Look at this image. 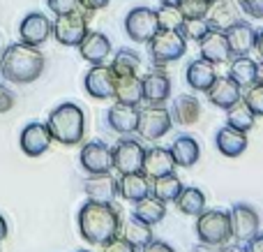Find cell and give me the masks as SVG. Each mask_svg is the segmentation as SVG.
Listing matches in <instances>:
<instances>
[{"label":"cell","instance_id":"1","mask_svg":"<svg viewBox=\"0 0 263 252\" xmlns=\"http://www.w3.org/2000/svg\"><path fill=\"white\" fill-rule=\"evenodd\" d=\"M79 234L90 245H104L109 239L120 234L123 229V215L109 202H92L88 199L77 213Z\"/></svg>","mask_w":263,"mask_h":252},{"label":"cell","instance_id":"2","mask_svg":"<svg viewBox=\"0 0 263 252\" xmlns=\"http://www.w3.org/2000/svg\"><path fill=\"white\" fill-rule=\"evenodd\" d=\"M44 72V56L40 46H30L23 42H14L0 56V74L5 81L26 86L42 77Z\"/></svg>","mask_w":263,"mask_h":252},{"label":"cell","instance_id":"3","mask_svg":"<svg viewBox=\"0 0 263 252\" xmlns=\"http://www.w3.org/2000/svg\"><path fill=\"white\" fill-rule=\"evenodd\" d=\"M46 128H49L53 141L63 143V146H77L86 134V114L74 102H63L49 114Z\"/></svg>","mask_w":263,"mask_h":252},{"label":"cell","instance_id":"4","mask_svg":"<svg viewBox=\"0 0 263 252\" xmlns=\"http://www.w3.org/2000/svg\"><path fill=\"white\" fill-rule=\"evenodd\" d=\"M196 239L205 248H222L231 239V218L222 208H205L196 215Z\"/></svg>","mask_w":263,"mask_h":252},{"label":"cell","instance_id":"5","mask_svg":"<svg viewBox=\"0 0 263 252\" xmlns=\"http://www.w3.org/2000/svg\"><path fill=\"white\" fill-rule=\"evenodd\" d=\"M148 53L155 67H166V65L180 60L187 53V40L178 30H164L159 28L148 42Z\"/></svg>","mask_w":263,"mask_h":252},{"label":"cell","instance_id":"6","mask_svg":"<svg viewBox=\"0 0 263 252\" xmlns=\"http://www.w3.org/2000/svg\"><path fill=\"white\" fill-rule=\"evenodd\" d=\"M92 12L88 9H77L69 14H60L55 16V21L51 23V35L55 37V42L63 46H79L83 42V37L88 35V19Z\"/></svg>","mask_w":263,"mask_h":252},{"label":"cell","instance_id":"7","mask_svg":"<svg viewBox=\"0 0 263 252\" xmlns=\"http://www.w3.org/2000/svg\"><path fill=\"white\" fill-rule=\"evenodd\" d=\"M173 128L171 114L164 104H148L145 109H141L139 114V128H136V137H141L143 141H159L162 137H166Z\"/></svg>","mask_w":263,"mask_h":252},{"label":"cell","instance_id":"8","mask_svg":"<svg viewBox=\"0 0 263 252\" xmlns=\"http://www.w3.org/2000/svg\"><path fill=\"white\" fill-rule=\"evenodd\" d=\"M159 30V19H157V9L139 5L132 7L125 16V32L134 44H148L153 40V35Z\"/></svg>","mask_w":263,"mask_h":252},{"label":"cell","instance_id":"9","mask_svg":"<svg viewBox=\"0 0 263 252\" xmlns=\"http://www.w3.org/2000/svg\"><path fill=\"white\" fill-rule=\"evenodd\" d=\"M111 155H114V171H118V174H132V171L143 169L145 146L139 139L123 137V139H118L116 146H111Z\"/></svg>","mask_w":263,"mask_h":252},{"label":"cell","instance_id":"10","mask_svg":"<svg viewBox=\"0 0 263 252\" xmlns=\"http://www.w3.org/2000/svg\"><path fill=\"white\" fill-rule=\"evenodd\" d=\"M229 218H231V239H236L238 243H247L261 231V218L250 204H233L229 208Z\"/></svg>","mask_w":263,"mask_h":252},{"label":"cell","instance_id":"11","mask_svg":"<svg viewBox=\"0 0 263 252\" xmlns=\"http://www.w3.org/2000/svg\"><path fill=\"white\" fill-rule=\"evenodd\" d=\"M79 162L86 174H106L114 171V155H111V146L104 141H88L81 146L79 153Z\"/></svg>","mask_w":263,"mask_h":252},{"label":"cell","instance_id":"12","mask_svg":"<svg viewBox=\"0 0 263 252\" xmlns=\"http://www.w3.org/2000/svg\"><path fill=\"white\" fill-rule=\"evenodd\" d=\"M114 86L116 74L111 72L109 65H90V69L83 77V88L92 100H114Z\"/></svg>","mask_w":263,"mask_h":252},{"label":"cell","instance_id":"13","mask_svg":"<svg viewBox=\"0 0 263 252\" xmlns=\"http://www.w3.org/2000/svg\"><path fill=\"white\" fill-rule=\"evenodd\" d=\"M196 44H199V58L208 60L210 65H224L233 58L231 49H229L227 35H224L222 30H213V28H210Z\"/></svg>","mask_w":263,"mask_h":252},{"label":"cell","instance_id":"14","mask_svg":"<svg viewBox=\"0 0 263 252\" xmlns=\"http://www.w3.org/2000/svg\"><path fill=\"white\" fill-rule=\"evenodd\" d=\"M51 141H53V137H51L46 123H28L26 128L21 130V137H18V146H21V151L26 153L28 157L44 155V153L49 151Z\"/></svg>","mask_w":263,"mask_h":252},{"label":"cell","instance_id":"15","mask_svg":"<svg viewBox=\"0 0 263 252\" xmlns=\"http://www.w3.org/2000/svg\"><path fill=\"white\" fill-rule=\"evenodd\" d=\"M49 37H51V21L46 14L30 12L18 23V40H21L23 44L40 46V44H44Z\"/></svg>","mask_w":263,"mask_h":252},{"label":"cell","instance_id":"16","mask_svg":"<svg viewBox=\"0 0 263 252\" xmlns=\"http://www.w3.org/2000/svg\"><path fill=\"white\" fill-rule=\"evenodd\" d=\"M143 83V102L145 104H166L171 100V79L164 72V67H155L145 77H141Z\"/></svg>","mask_w":263,"mask_h":252},{"label":"cell","instance_id":"17","mask_svg":"<svg viewBox=\"0 0 263 252\" xmlns=\"http://www.w3.org/2000/svg\"><path fill=\"white\" fill-rule=\"evenodd\" d=\"M139 106L132 104H123V102H114L106 111V123L114 130L116 134H123V137H129V134H136V128H139Z\"/></svg>","mask_w":263,"mask_h":252},{"label":"cell","instance_id":"18","mask_svg":"<svg viewBox=\"0 0 263 252\" xmlns=\"http://www.w3.org/2000/svg\"><path fill=\"white\" fill-rule=\"evenodd\" d=\"M205 97H208V102L213 106H217V109H224L227 111L231 104H236L238 100H242V86L240 83H236L231 77H219L213 81V86L205 91Z\"/></svg>","mask_w":263,"mask_h":252},{"label":"cell","instance_id":"19","mask_svg":"<svg viewBox=\"0 0 263 252\" xmlns=\"http://www.w3.org/2000/svg\"><path fill=\"white\" fill-rule=\"evenodd\" d=\"M81 58L90 65H102L109 60L111 51H114V44L111 40L100 30H88V35L83 37V42L77 46Z\"/></svg>","mask_w":263,"mask_h":252},{"label":"cell","instance_id":"20","mask_svg":"<svg viewBox=\"0 0 263 252\" xmlns=\"http://www.w3.org/2000/svg\"><path fill=\"white\" fill-rule=\"evenodd\" d=\"M224 35H227L231 56H250L252 51H254L256 28L252 26L247 19H240V21H236L227 32H224Z\"/></svg>","mask_w":263,"mask_h":252},{"label":"cell","instance_id":"21","mask_svg":"<svg viewBox=\"0 0 263 252\" xmlns=\"http://www.w3.org/2000/svg\"><path fill=\"white\" fill-rule=\"evenodd\" d=\"M83 190H86L88 199H92V202L114 204V199L118 197V178L111 171H106V174H88V178L83 181Z\"/></svg>","mask_w":263,"mask_h":252},{"label":"cell","instance_id":"22","mask_svg":"<svg viewBox=\"0 0 263 252\" xmlns=\"http://www.w3.org/2000/svg\"><path fill=\"white\" fill-rule=\"evenodd\" d=\"M247 146H250V139H247V132H242V130H236L231 125H222L215 132V148L224 157H240L247 151Z\"/></svg>","mask_w":263,"mask_h":252},{"label":"cell","instance_id":"23","mask_svg":"<svg viewBox=\"0 0 263 252\" xmlns=\"http://www.w3.org/2000/svg\"><path fill=\"white\" fill-rule=\"evenodd\" d=\"M143 171L150 181L159 178V176H166L176 171V162H173V155L168 148L164 146H153V148H145V155H143Z\"/></svg>","mask_w":263,"mask_h":252},{"label":"cell","instance_id":"24","mask_svg":"<svg viewBox=\"0 0 263 252\" xmlns=\"http://www.w3.org/2000/svg\"><path fill=\"white\" fill-rule=\"evenodd\" d=\"M240 19H242L240 16V7H238L233 0H213L205 21H208V26L213 28V30L227 32L229 28H231L236 21H240Z\"/></svg>","mask_w":263,"mask_h":252},{"label":"cell","instance_id":"25","mask_svg":"<svg viewBox=\"0 0 263 252\" xmlns=\"http://www.w3.org/2000/svg\"><path fill=\"white\" fill-rule=\"evenodd\" d=\"M168 114H171V120L176 125H194L196 120L201 118L199 97L192 95V93H182V95H178L176 100L171 102Z\"/></svg>","mask_w":263,"mask_h":252},{"label":"cell","instance_id":"26","mask_svg":"<svg viewBox=\"0 0 263 252\" xmlns=\"http://www.w3.org/2000/svg\"><path fill=\"white\" fill-rule=\"evenodd\" d=\"M168 151H171L176 167H182V169H192L201 157V146L192 134H178Z\"/></svg>","mask_w":263,"mask_h":252},{"label":"cell","instance_id":"27","mask_svg":"<svg viewBox=\"0 0 263 252\" xmlns=\"http://www.w3.org/2000/svg\"><path fill=\"white\" fill-rule=\"evenodd\" d=\"M118 194L129 204L141 202L150 194V178L143 171H132V174H120L118 178Z\"/></svg>","mask_w":263,"mask_h":252},{"label":"cell","instance_id":"28","mask_svg":"<svg viewBox=\"0 0 263 252\" xmlns=\"http://www.w3.org/2000/svg\"><path fill=\"white\" fill-rule=\"evenodd\" d=\"M215 79H217L215 65H210L208 60H203V58L192 60V63L185 67V81L194 93H205L210 86H213Z\"/></svg>","mask_w":263,"mask_h":252},{"label":"cell","instance_id":"29","mask_svg":"<svg viewBox=\"0 0 263 252\" xmlns=\"http://www.w3.org/2000/svg\"><path fill=\"white\" fill-rule=\"evenodd\" d=\"M114 100L123 104L139 106L143 102V83L139 74H127V77H116L114 86Z\"/></svg>","mask_w":263,"mask_h":252},{"label":"cell","instance_id":"30","mask_svg":"<svg viewBox=\"0 0 263 252\" xmlns=\"http://www.w3.org/2000/svg\"><path fill=\"white\" fill-rule=\"evenodd\" d=\"M132 215L139 218V220H143L145 225H153L155 227V225H159V222L166 218V204H164L162 199L148 194V197H143L141 202L134 204Z\"/></svg>","mask_w":263,"mask_h":252},{"label":"cell","instance_id":"31","mask_svg":"<svg viewBox=\"0 0 263 252\" xmlns=\"http://www.w3.org/2000/svg\"><path fill=\"white\" fill-rule=\"evenodd\" d=\"M205 192L201 188H196V185H187V188H182L180 197L176 199V208L182 213V215H190V218H196L201 215V213L205 211Z\"/></svg>","mask_w":263,"mask_h":252},{"label":"cell","instance_id":"32","mask_svg":"<svg viewBox=\"0 0 263 252\" xmlns=\"http://www.w3.org/2000/svg\"><path fill=\"white\" fill-rule=\"evenodd\" d=\"M256 67H259V63L252 56H233L229 60V77L236 83H240L242 88H247L256 83Z\"/></svg>","mask_w":263,"mask_h":252},{"label":"cell","instance_id":"33","mask_svg":"<svg viewBox=\"0 0 263 252\" xmlns=\"http://www.w3.org/2000/svg\"><path fill=\"white\" fill-rule=\"evenodd\" d=\"M182 188H185V185H182V181L176 176V171L150 181V194L162 199L164 204H176V199L180 197Z\"/></svg>","mask_w":263,"mask_h":252},{"label":"cell","instance_id":"34","mask_svg":"<svg viewBox=\"0 0 263 252\" xmlns=\"http://www.w3.org/2000/svg\"><path fill=\"white\" fill-rule=\"evenodd\" d=\"M120 236H123L125 241H129V243L134 245L136 250H141L143 245H148L150 241L155 239V234H153V225H145L143 220H139V218H134V215H132L127 222H123Z\"/></svg>","mask_w":263,"mask_h":252},{"label":"cell","instance_id":"35","mask_svg":"<svg viewBox=\"0 0 263 252\" xmlns=\"http://www.w3.org/2000/svg\"><path fill=\"white\" fill-rule=\"evenodd\" d=\"M109 67H111V72H114L116 77L136 74V72H139V67H141V56L136 53L134 49H129V46H123V49H118L114 53Z\"/></svg>","mask_w":263,"mask_h":252},{"label":"cell","instance_id":"36","mask_svg":"<svg viewBox=\"0 0 263 252\" xmlns=\"http://www.w3.org/2000/svg\"><path fill=\"white\" fill-rule=\"evenodd\" d=\"M227 125H231V128H236V130H242V132H250L256 125V116L245 102L238 100L236 104H231L227 109Z\"/></svg>","mask_w":263,"mask_h":252},{"label":"cell","instance_id":"37","mask_svg":"<svg viewBox=\"0 0 263 252\" xmlns=\"http://www.w3.org/2000/svg\"><path fill=\"white\" fill-rule=\"evenodd\" d=\"M157 19H159V28H164V30L180 32L182 23H185V14L180 12V7H166V5H162L157 9Z\"/></svg>","mask_w":263,"mask_h":252},{"label":"cell","instance_id":"38","mask_svg":"<svg viewBox=\"0 0 263 252\" xmlns=\"http://www.w3.org/2000/svg\"><path fill=\"white\" fill-rule=\"evenodd\" d=\"M242 102L254 111L256 118H263V86L261 83H252V86L242 88Z\"/></svg>","mask_w":263,"mask_h":252},{"label":"cell","instance_id":"39","mask_svg":"<svg viewBox=\"0 0 263 252\" xmlns=\"http://www.w3.org/2000/svg\"><path fill=\"white\" fill-rule=\"evenodd\" d=\"M208 30H210V26L205 19H185V23L180 28V35L187 42H199Z\"/></svg>","mask_w":263,"mask_h":252},{"label":"cell","instance_id":"40","mask_svg":"<svg viewBox=\"0 0 263 252\" xmlns=\"http://www.w3.org/2000/svg\"><path fill=\"white\" fill-rule=\"evenodd\" d=\"M213 0H180L178 7L185 14V19H205Z\"/></svg>","mask_w":263,"mask_h":252},{"label":"cell","instance_id":"41","mask_svg":"<svg viewBox=\"0 0 263 252\" xmlns=\"http://www.w3.org/2000/svg\"><path fill=\"white\" fill-rule=\"evenodd\" d=\"M46 5H49V9L55 14V16L81 9V0H46Z\"/></svg>","mask_w":263,"mask_h":252},{"label":"cell","instance_id":"42","mask_svg":"<svg viewBox=\"0 0 263 252\" xmlns=\"http://www.w3.org/2000/svg\"><path fill=\"white\" fill-rule=\"evenodd\" d=\"M102 252H139L134 248V245L129 243V241H125L123 236H114V239H109L104 245H100Z\"/></svg>","mask_w":263,"mask_h":252},{"label":"cell","instance_id":"43","mask_svg":"<svg viewBox=\"0 0 263 252\" xmlns=\"http://www.w3.org/2000/svg\"><path fill=\"white\" fill-rule=\"evenodd\" d=\"M240 9L252 19H263V0H240Z\"/></svg>","mask_w":263,"mask_h":252},{"label":"cell","instance_id":"44","mask_svg":"<svg viewBox=\"0 0 263 252\" xmlns=\"http://www.w3.org/2000/svg\"><path fill=\"white\" fill-rule=\"evenodd\" d=\"M14 102H16L14 93L9 91L7 86H3V83H0V114H7V111H12L14 109Z\"/></svg>","mask_w":263,"mask_h":252},{"label":"cell","instance_id":"45","mask_svg":"<svg viewBox=\"0 0 263 252\" xmlns=\"http://www.w3.org/2000/svg\"><path fill=\"white\" fill-rule=\"evenodd\" d=\"M139 252H176L171 243H166V241H159V239H153L148 245H143Z\"/></svg>","mask_w":263,"mask_h":252},{"label":"cell","instance_id":"46","mask_svg":"<svg viewBox=\"0 0 263 252\" xmlns=\"http://www.w3.org/2000/svg\"><path fill=\"white\" fill-rule=\"evenodd\" d=\"M111 0H81V7L88 9V12H100V9L109 7Z\"/></svg>","mask_w":263,"mask_h":252},{"label":"cell","instance_id":"47","mask_svg":"<svg viewBox=\"0 0 263 252\" xmlns=\"http://www.w3.org/2000/svg\"><path fill=\"white\" fill-rule=\"evenodd\" d=\"M245 248H247V252H263V234H261V231L254 236V239L247 241Z\"/></svg>","mask_w":263,"mask_h":252},{"label":"cell","instance_id":"48","mask_svg":"<svg viewBox=\"0 0 263 252\" xmlns=\"http://www.w3.org/2000/svg\"><path fill=\"white\" fill-rule=\"evenodd\" d=\"M219 252H247V248H245V243H224L222 245V250Z\"/></svg>","mask_w":263,"mask_h":252},{"label":"cell","instance_id":"49","mask_svg":"<svg viewBox=\"0 0 263 252\" xmlns=\"http://www.w3.org/2000/svg\"><path fill=\"white\" fill-rule=\"evenodd\" d=\"M254 51L261 56V60H263V28H261V30H256V44H254Z\"/></svg>","mask_w":263,"mask_h":252},{"label":"cell","instance_id":"50","mask_svg":"<svg viewBox=\"0 0 263 252\" xmlns=\"http://www.w3.org/2000/svg\"><path fill=\"white\" fill-rule=\"evenodd\" d=\"M7 231H9L7 220H5V218L0 215V241H5V239H7Z\"/></svg>","mask_w":263,"mask_h":252},{"label":"cell","instance_id":"51","mask_svg":"<svg viewBox=\"0 0 263 252\" xmlns=\"http://www.w3.org/2000/svg\"><path fill=\"white\" fill-rule=\"evenodd\" d=\"M256 83H261L263 86V60L259 63V67H256Z\"/></svg>","mask_w":263,"mask_h":252},{"label":"cell","instance_id":"52","mask_svg":"<svg viewBox=\"0 0 263 252\" xmlns=\"http://www.w3.org/2000/svg\"><path fill=\"white\" fill-rule=\"evenodd\" d=\"M159 3L166 5V7H178V3H180V0H159Z\"/></svg>","mask_w":263,"mask_h":252},{"label":"cell","instance_id":"53","mask_svg":"<svg viewBox=\"0 0 263 252\" xmlns=\"http://www.w3.org/2000/svg\"><path fill=\"white\" fill-rule=\"evenodd\" d=\"M196 252H213V250H210V248H205V245H201V248L196 250Z\"/></svg>","mask_w":263,"mask_h":252},{"label":"cell","instance_id":"54","mask_svg":"<svg viewBox=\"0 0 263 252\" xmlns=\"http://www.w3.org/2000/svg\"><path fill=\"white\" fill-rule=\"evenodd\" d=\"M77 252H92V250H77Z\"/></svg>","mask_w":263,"mask_h":252}]
</instances>
